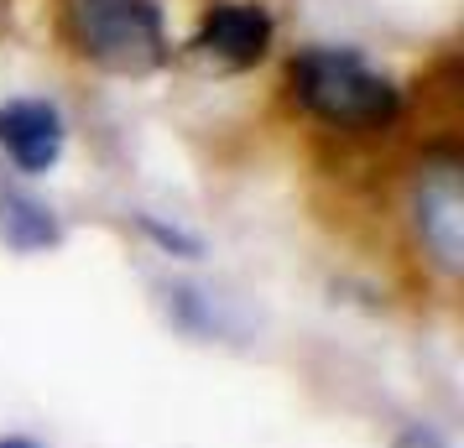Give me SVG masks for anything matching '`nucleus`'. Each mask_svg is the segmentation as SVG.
Returning a JSON list of instances; mask_svg holds the SVG:
<instances>
[{"label":"nucleus","instance_id":"obj_1","mask_svg":"<svg viewBox=\"0 0 464 448\" xmlns=\"http://www.w3.org/2000/svg\"><path fill=\"white\" fill-rule=\"evenodd\" d=\"M287 89L314 120L355 136L397 126L401 115V89L365 63L355 47H303L287 68Z\"/></svg>","mask_w":464,"mask_h":448},{"label":"nucleus","instance_id":"obj_2","mask_svg":"<svg viewBox=\"0 0 464 448\" xmlns=\"http://www.w3.org/2000/svg\"><path fill=\"white\" fill-rule=\"evenodd\" d=\"M68 37L94 68L121 79H147L168 63L157 0H68Z\"/></svg>","mask_w":464,"mask_h":448},{"label":"nucleus","instance_id":"obj_3","mask_svg":"<svg viewBox=\"0 0 464 448\" xmlns=\"http://www.w3.org/2000/svg\"><path fill=\"white\" fill-rule=\"evenodd\" d=\"M412 230L439 272L464 266V167L454 151H433L412 177Z\"/></svg>","mask_w":464,"mask_h":448},{"label":"nucleus","instance_id":"obj_4","mask_svg":"<svg viewBox=\"0 0 464 448\" xmlns=\"http://www.w3.org/2000/svg\"><path fill=\"white\" fill-rule=\"evenodd\" d=\"M272 47V16L251 5V0H219L204 11V22L193 32V52L204 63L225 68V73H240V68H256Z\"/></svg>","mask_w":464,"mask_h":448},{"label":"nucleus","instance_id":"obj_5","mask_svg":"<svg viewBox=\"0 0 464 448\" xmlns=\"http://www.w3.org/2000/svg\"><path fill=\"white\" fill-rule=\"evenodd\" d=\"M63 147H68V126L53 100H5L0 105V151L22 172H32V177L53 172Z\"/></svg>","mask_w":464,"mask_h":448},{"label":"nucleus","instance_id":"obj_6","mask_svg":"<svg viewBox=\"0 0 464 448\" xmlns=\"http://www.w3.org/2000/svg\"><path fill=\"white\" fill-rule=\"evenodd\" d=\"M0 240L11 245V251H22V256H37V251H53V245H63V224H58V214L37 204V198H26V193H0Z\"/></svg>","mask_w":464,"mask_h":448},{"label":"nucleus","instance_id":"obj_7","mask_svg":"<svg viewBox=\"0 0 464 448\" xmlns=\"http://www.w3.org/2000/svg\"><path fill=\"white\" fill-rule=\"evenodd\" d=\"M141 230H147L151 240H157V245H162V251H172V256H204V240L198 235H188V230H178V224H162V219H157V214H141Z\"/></svg>","mask_w":464,"mask_h":448},{"label":"nucleus","instance_id":"obj_8","mask_svg":"<svg viewBox=\"0 0 464 448\" xmlns=\"http://www.w3.org/2000/svg\"><path fill=\"white\" fill-rule=\"evenodd\" d=\"M392 448H449V438H443L439 427L412 423V427H401V433H397V443H392Z\"/></svg>","mask_w":464,"mask_h":448},{"label":"nucleus","instance_id":"obj_9","mask_svg":"<svg viewBox=\"0 0 464 448\" xmlns=\"http://www.w3.org/2000/svg\"><path fill=\"white\" fill-rule=\"evenodd\" d=\"M0 448H37V443H32V438H16V433H11V438H0Z\"/></svg>","mask_w":464,"mask_h":448}]
</instances>
